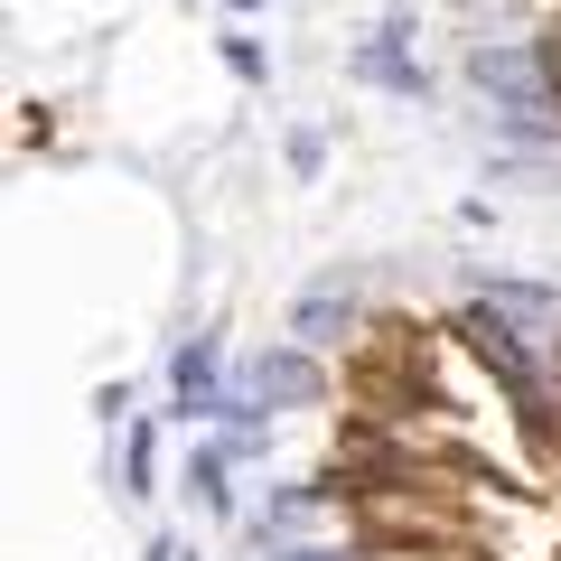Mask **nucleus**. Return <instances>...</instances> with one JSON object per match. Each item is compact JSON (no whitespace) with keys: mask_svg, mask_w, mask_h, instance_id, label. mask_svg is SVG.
Masks as SVG:
<instances>
[{"mask_svg":"<svg viewBox=\"0 0 561 561\" xmlns=\"http://www.w3.org/2000/svg\"><path fill=\"white\" fill-rule=\"evenodd\" d=\"M468 76H478L486 103H505L515 113L524 140H561V103H552V66L515 57V47H486V57H468Z\"/></svg>","mask_w":561,"mask_h":561,"instance_id":"1","label":"nucleus"},{"mask_svg":"<svg viewBox=\"0 0 561 561\" xmlns=\"http://www.w3.org/2000/svg\"><path fill=\"white\" fill-rule=\"evenodd\" d=\"M356 76H375V84H393V94H421V66H402V47H393V28H383L375 47L356 57Z\"/></svg>","mask_w":561,"mask_h":561,"instance_id":"2","label":"nucleus"},{"mask_svg":"<svg viewBox=\"0 0 561 561\" xmlns=\"http://www.w3.org/2000/svg\"><path fill=\"white\" fill-rule=\"evenodd\" d=\"M496 309H505V319H561V290H524V280H496Z\"/></svg>","mask_w":561,"mask_h":561,"instance_id":"3","label":"nucleus"},{"mask_svg":"<svg viewBox=\"0 0 561 561\" xmlns=\"http://www.w3.org/2000/svg\"><path fill=\"white\" fill-rule=\"evenodd\" d=\"M206 383H216V346H187V356H179V393H187V412L206 402Z\"/></svg>","mask_w":561,"mask_h":561,"instance_id":"4","label":"nucleus"},{"mask_svg":"<svg viewBox=\"0 0 561 561\" xmlns=\"http://www.w3.org/2000/svg\"><path fill=\"white\" fill-rule=\"evenodd\" d=\"M262 393L300 402V393H309V365H300V356H272V365H262Z\"/></svg>","mask_w":561,"mask_h":561,"instance_id":"5","label":"nucleus"},{"mask_svg":"<svg viewBox=\"0 0 561 561\" xmlns=\"http://www.w3.org/2000/svg\"><path fill=\"white\" fill-rule=\"evenodd\" d=\"M309 505H319V496H272V534H300Z\"/></svg>","mask_w":561,"mask_h":561,"instance_id":"6","label":"nucleus"},{"mask_svg":"<svg viewBox=\"0 0 561 561\" xmlns=\"http://www.w3.org/2000/svg\"><path fill=\"white\" fill-rule=\"evenodd\" d=\"M280 561H346V552H280Z\"/></svg>","mask_w":561,"mask_h":561,"instance_id":"7","label":"nucleus"},{"mask_svg":"<svg viewBox=\"0 0 561 561\" xmlns=\"http://www.w3.org/2000/svg\"><path fill=\"white\" fill-rule=\"evenodd\" d=\"M234 10H253V0H234Z\"/></svg>","mask_w":561,"mask_h":561,"instance_id":"8","label":"nucleus"}]
</instances>
